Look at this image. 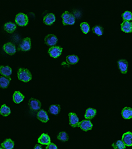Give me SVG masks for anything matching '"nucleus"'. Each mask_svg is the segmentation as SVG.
<instances>
[{"instance_id":"1","label":"nucleus","mask_w":132,"mask_h":149,"mask_svg":"<svg viewBox=\"0 0 132 149\" xmlns=\"http://www.w3.org/2000/svg\"><path fill=\"white\" fill-rule=\"evenodd\" d=\"M17 77L19 80L24 82H28L32 79V74L27 69L19 68L17 72Z\"/></svg>"},{"instance_id":"2","label":"nucleus","mask_w":132,"mask_h":149,"mask_svg":"<svg viewBox=\"0 0 132 149\" xmlns=\"http://www.w3.org/2000/svg\"><path fill=\"white\" fill-rule=\"evenodd\" d=\"M62 22L64 25H71L75 22V17L73 14L69 13V11H65L62 15Z\"/></svg>"},{"instance_id":"3","label":"nucleus","mask_w":132,"mask_h":149,"mask_svg":"<svg viewBox=\"0 0 132 149\" xmlns=\"http://www.w3.org/2000/svg\"><path fill=\"white\" fill-rule=\"evenodd\" d=\"M15 22L18 25L21 26V27H24L26 26L28 24V16L25 13H20L17 14L15 17Z\"/></svg>"},{"instance_id":"4","label":"nucleus","mask_w":132,"mask_h":149,"mask_svg":"<svg viewBox=\"0 0 132 149\" xmlns=\"http://www.w3.org/2000/svg\"><path fill=\"white\" fill-rule=\"evenodd\" d=\"M62 50H63V49L62 47L54 46L50 48L48 50V54L51 57L54 58H56L62 54Z\"/></svg>"},{"instance_id":"5","label":"nucleus","mask_w":132,"mask_h":149,"mask_svg":"<svg viewBox=\"0 0 132 149\" xmlns=\"http://www.w3.org/2000/svg\"><path fill=\"white\" fill-rule=\"evenodd\" d=\"M78 127L83 131H88L92 129L93 125L92 123L90 121V120L85 119L83 120L82 121L79 122Z\"/></svg>"},{"instance_id":"6","label":"nucleus","mask_w":132,"mask_h":149,"mask_svg":"<svg viewBox=\"0 0 132 149\" xmlns=\"http://www.w3.org/2000/svg\"><path fill=\"white\" fill-rule=\"evenodd\" d=\"M31 49V40L30 38L26 37L24 38L23 41L19 45V49L22 51H28Z\"/></svg>"},{"instance_id":"7","label":"nucleus","mask_w":132,"mask_h":149,"mask_svg":"<svg viewBox=\"0 0 132 149\" xmlns=\"http://www.w3.org/2000/svg\"><path fill=\"white\" fill-rule=\"evenodd\" d=\"M28 105H29L30 109L33 111H40V107H41V103L40 101L35 98H31L28 102Z\"/></svg>"},{"instance_id":"8","label":"nucleus","mask_w":132,"mask_h":149,"mask_svg":"<svg viewBox=\"0 0 132 149\" xmlns=\"http://www.w3.org/2000/svg\"><path fill=\"white\" fill-rule=\"evenodd\" d=\"M3 49L4 52L9 55H13L16 52L15 45L11 42L6 43L3 46Z\"/></svg>"},{"instance_id":"9","label":"nucleus","mask_w":132,"mask_h":149,"mask_svg":"<svg viewBox=\"0 0 132 149\" xmlns=\"http://www.w3.org/2000/svg\"><path fill=\"white\" fill-rule=\"evenodd\" d=\"M44 42L46 45L51 47L56 46V43L57 42V38L54 35H48L44 38Z\"/></svg>"},{"instance_id":"10","label":"nucleus","mask_w":132,"mask_h":149,"mask_svg":"<svg viewBox=\"0 0 132 149\" xmlns=\"http://www.w3.org/2000/svg\"><path fill=\"white\" fill-rule=\"evenodd\" d=\"M122 141L126 146H132V133L131 132H126L125 133L122 137Z\"/></svg>"},{"instance_id":"11","label":"nucleus","mask_w":132,"mask_h":149,"mask_svg":"<svg viewBox=\"0 0 132 149\" xmlns=\"http://www.w3.org/2000/svg\"><path fill=\"white\" fill-rule=\"evenodd\" d=\"M68 116H69V125L73 127H78L79 121V117H77V115L75 113H69Z\"/></svg>"},{"instance_id":"12","label":"nucleus","mask_w":132,"mask_h":149,"mask_svg":"<svg viewBox=\"0 0 132 149\" xmlns=\"http://www.w3.org/2000/svg\"><path fill=\"white\" fill-rule=\"evenodd\" d=\"M38 143L40 145H48L49 144L51 143V139H50V136L48 134L42 133L38 138Z\"/></svg>"},{"instance_id":"13","label":"nucleus","mask_w":132,"mask_h":149,"mask_svg":"<svg viewBox=\"0 0 132 149\" xmlns=\"http://www.w3.org/2000/svg\"><path fill=\"white\" fill-rule=\"evenodd\" d=\"M117 66L122 74H126L128 68V62L124 59H121L117 61Z\"/></svg>"},{"instance_id":"14","label":"nucleus","mask_w":132,"mask_h":149,"mask_svg":"<svg viewBox=\"0 0 132 149\" xmlns=\"http://www.w3.org/2000/svg\"><path fill=\"white\" fill-rule=\"evenodd\" d=\"M56 21V17L53 13H48L44 17L43 22L46 25H51Z\"/></svg>"},{"instance_id":"15","label":"nucleus","mask_w":132,"mask_h":149,"mask_svg":"<svg viewBox=\"0 0 132 149\" xmlns=\"http://www.w3.org/2000/svg\"><path fill=\"white\" fill-rule=\"evenodd\" d=\"M37 117L38 120H40V121L42 123H44L49 121V117L48 115L47 112L45 111L43 109L38 111Z\"/></svg>"},{"instance_id":"16","label":"nucleus","mask_w":132,"mask_h":149,"mask_svg":"<svg viewBox=\"0 0 132 149\" xmlns=\"http://www.w3.org/2000/svg\"><path fill=\"white\" fill-rule=\"evenodd\" d=\"M121 30L126 33H132V22L124 21L121 24Z\"/></svg>"},{"instance_id":"17","label":"nucleus","mask_w":132,"mask_h":149,"mask_svg":"<svg viewBox=\"0 0 132 149\" xmlns=\"http://www.w3.org/2000/svg\"><path fill=\"white\" fill-rule=\"evenodd\" d=\"M122 116L124 119H130L132 118V108L129 107H124L122 110Z\"/></svg>"},{"instance_id":"18","label":"nucleus","mask_w":132,"mask_h":149,"mask_svg":"<svg viewBox=\"0 0 132 149\" xmlns=\"http://www.w3.org/2000/svg\"><path fill=\"white\" fill-rule=\"evenodd\" d=\"M97 114V110L93 108H88L86 110L85 114V118L87 120H91L94 118Z\"/></svg>"},{"instance_id":"19","label":"nucleus","mask_w":132,"mask_h":149,"mask_svg":"<svg viewBox=\"0 0 132 149\" xmlns=\"http://www.w3.org/2000/svg\"><path fill=\"white\" fill-rule=\"evenodd\" d=\"M0 73L3 76L9 77L12 74V69L8 66H0Z\"/></svg>"},{"instance_id":"20","label":"nucleus","mask_w":132,"mask_h":149,"mask_svg":"<svg viewBox=\"0 0 132 149\" xmlns=\"http://www.w3.org/2000/svg\"><path fill=\"white\" fill-rule=\"evenodd\" d=\"M24 98H25V96L19 91H16L13 95V100L15 103H20L22 102Z\"/></svg>"},{"instance_id":"21","label":"nucleus","mask_w":132,"mask_h":149,"mask_svg":"<svg viewBox=\"0 0 132 149\" xmlns=\"http://www.w3.org/2000/svg\"><path fill=\"white\" fill-rule=\"evenodd\" d=\"M14 146H15V143L10 139H6L1 144V146L3 149H13Z\"/></svg>"},{"instance_id":"22","label":"nucleus","mask_w":132,"mask_h":149,"mask_svg":"<svg viewBox=\"0 0 132 149\" xmlns=\"http://www.w3.org/2000/svg\"><path fill=\"white\" fill-rule=\"evenodd\" d=\"M4 30L9 33H13L15 31L17 26L15 23L12 22H8L4 25Z\"/></svg>"},{"instance_id":"23","label":"nucleus","mask_w":132,"mask_h":149,"mask_svg":"<svg viewBox=\"0 0 132 149\" xmlns=\"http://www.w3.org/2000/svg\"><path fill=\"white\" fill-rule=\"evenodd\" d=\"M11 78L9 77H6V76H1L0 78V86L2 88H6L8 87L10 83Z\"/></svg>"},{"instance_id":"24","label":"nucleus","mask_w":132,"mask_h":149,"mask_svg":"<svg viewBox=\"0 0 132 149\" xmlns=\"http://www.w3.org/2000/svg\"><path fill=\"white\" fill-rule=\"evenodd\" d=\"M66 62L69 64L73 65V64H75L79 62V57L77 56H75V55H69L66 57Z\"/></svg>"},{"instance_id":"25","label":"nucleus","mask_w":132,"mask_h":149,"mask_svg":"<svg viewBox=\"0 0 132 149\" xmlns=\"http://www.w3.org/2000/svg\"><path fill=\"white\" fill-rule=\"evenodd\" d=\"M11 113V109L8 106H7L6 104L1 105L0 108V114L3 115L4 117H7Z\"/></svg>"},{"instance_id":"26","label":"nucleus","mask_w":132,"mask_h":149,"mask_svg":"<svg viewBox=\"0 0 132 149\" xmlns=\"http://www.w3.org/2000/svg\"><path fill=\"white\" fill-rule=\"evenodd\" d=\"M60 111V106L59 105H52L49 108V113L53 115H57Z\"/></svg>"},{"instance_id":"27","label":"nucleus","mask_w":132,"mask_h":149,"mask_svg":"<svg viewBox=\"0 0 132 149\" xmlns=\"http://www.w3.org/2000/svg\"><path fill=\"white\" fill-rule=\"evenodd\" d=\"M112 147L114 149H126V145L122 141H117L112 144Z\"/></svg>"},{"instance_id":"28","label":"nucleus","mask_w":132,"mask_h":149,"mask_svg":"<svg viewBox=\"0 0 132 149\" xmlns=\"http://www.w3.org/2000/svg\"><path fill=\"white\" fill-rule=\"evenodd\" d=\"M57 138L58 140L64 141V142L68 141L69 140V136H68V133H66V132H64V131H62L58 134H57Z\"/></svg>"},{"instance_id":"29","label":"nucleus","mask_w":132,"mask_h":149,"mask_svg":"<svg viewBox=\"0 0 132 149\" xmlns=\"http://www.w3.org/2000/svg\"><path fill=\"white\" fill-rule=\"evenodd\" d=\"M81 29L84 34H87L90 31V26L87 23L82 22L80 24Z\"/></svg>"},{"instance_id":"30","label":"nucleus","mask_w":132,"mask_h":149,"mask_svg":"<svg viewBox=\"0 0 132 149\" xmlns=\"http://www.w3.org/2000/svg\"><path fill=\"white\" fill-rule=\"evenodd\" d=\"M122 17L124 21H131L132 20V13H131V12L129 11H125L124 13L122 15Z\"/></svg>"},{"instance_id":"31","label":"nucleus","mask_w":132,"mask_h":149,"mask_svg":"<svg viewBox=\"0 0 132 149\" xmlns=\"http://www.w3.org/2000/svg\"><path fill=\"white\" fill-rule=\"evenodd\" d=\"M103 29L102 27H100V26H95L93 28V32L95 33L98 36H101L103 34Z\"/></svg>"},{"instance_id":"32","label":"nucleus","mask_w":132,"mask_h":149,"mask_svg":"<svg viewBox=\"0 0 132 149\" xmlns=\"http://www.w3.org/2000/svg\"><path fill=\"white\" fill-rule=\"evenodd\" d=\"M46 149H57V147L55 144L51 143L50 144H49L48 145L46 146Z\"/></svg>"},{"instance_id":"33","label":"nucleus","mask_w":132,"mask_h":149,"mask_svg":"<svg viewBox=\"0 0 132 149\" xmlns=\"http://www.w3.org/2000/svg\"><path fill=\"white\" fill-rule=\"evenodd\" d=\"M33 149H42V148L41 145H36L35 146L34 148H33Z\"/></svg>"},{"instance_id":"34","label":"nucleus","mask_w":132,"mask_h":149,"mask_svg":"<svg viewBox=\"0 0 132 149\" xmlns=\"http://www.w3.org/2000/svg\"><path fill=\"white\" fill-rule=\"evenodd\" d=\"M0 149H3V148H2V147H1V148H0Z\"/></svg>"}]
</instances>
